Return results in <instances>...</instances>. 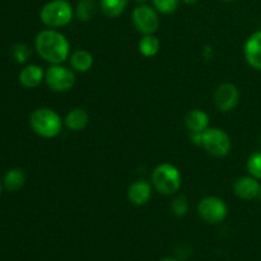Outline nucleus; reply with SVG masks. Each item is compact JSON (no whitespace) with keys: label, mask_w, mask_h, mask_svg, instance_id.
Masks as SVG:
<instances>
[{"label":"nucleus","mask_w":261,"mask_h":261,"mask_svg":"<svg viewBox=\"0 0 261 261\" xmlns=\"http://www.w3.org/2000/svg\"><path fill=\"white\" fill-rule=\"evenodd\" d=\"M135 2H138V3H145V2H148V0H135Z\"/></svg>","instance_id":"27"},{"label":"nucleus","mask_w":261,"mask_h":261,"mask_svg":"<svg viewBox=\"0 0 261 261\" xmlns=\"http://www.w3.org/2000/svg\"><path fill=\"white\" fill-rule=\"evenodd\" d=\"M160 261H177V260L172 259V257H167V259H162V260H160Z\"/></svg>","instance_id":"26"},{"label":"nucleus","mask_w":261,"mask_h":261,"mask_svg":"<svg viewBox=\"0 0 261 261\" xmlns=\"http://www.w3.org/2000/svg\"><path fill=\"white\" fill-rule=\"evenodd\" d=\"M222 2H227V3H229V2H234V0H222Z\"/></svg>","instance_id":"28"},{"label":"nucleus","mask_w":261,"mask_h":261,"mask_svg":"<svg viewBox=\"0 0 261 261\" xmlns=\"http://www.w3.org/2000/svg\"><path fill=\"white\" fill-rule=\"evenodd\" d=\"M233 191L240 199L244 200H252L261 194V186L257 178L252 176H244L237 178L233 184Z\"/></svg>","instance_id":"10"},{"label":"nucleus","mask_w":261,"mask_h":261,"mask_svg":"<svg viewBox=\"0 0 261 261\" xmlns=\"http://www.w3.org/2000/svg\"><path fill=\"white\" fill-rule=\"evenodd\" d=\"M97 10L96 0H81L75 8V17L82 22H88L93 18Z\"/></svg>","instance_id":"20"},{"label":"nucleus","mask_w":261,"mask_h":261,"mask_svg":"<svg viewBox=\"0 0 261 261\" xmlns=\"http://www.w3.org/2000/svg\"><path fill=\"white\" fill-rule=\"evenodd\" d=\"M184 3H186V4H195V3H198L199 0H182Z\"/></svg>","instance_id":"25"},{"label":"nucleus","mask_w":261,"mask_h":261,"mask_svg":"<svg viewBox=\"0 0 261 261\" xmlns=\"http://www.w3.org/2000/svg\"><path fill=\"white\" fill-rule=\"evenodd\" d=\"M181 173L171 163L157 166L152 173V184L158 193L163 195H172L181 188Z\"/></svg>","instance_id":"5"},{"label":"nucleus","mask_w":261,"mask_h":261,"mask_svg":"<svg viewBox=\"0 0 261 261\" xmlns=\"http://www.w3.org/2000/svg\"><path fill=\"white\" fill-rule=\"evenodd\" d=\"M244 54L250 66L261 70V31L252 33L247 38L244 47Z\"/></svg>","instance_id":"11"},{"label":"nucleus","mask_w":261,"mask_h":261,"mask_svg":"<svg viewBox=\"0 0 261 261\" xmlns=\"http://www.w3.org/2000/svg\"><path fill=\"white\" fill-rule=\"evenodd\" d=\"M160 46V40L155 36L144 35V37H142V40L139 41L138 47H139V51L142 55H144L145 58H152V56L158 54Z\"/></svg>","instance_id":"19"},{"label":"nucleus","mask_w":261,"mask_h":261,"mask_svg":"<svg viewBox=\"0 0 261 261\" xmlns=\"http://www.w3.org/2000/svg\"><path fill=\"white\" fill-rule=\"evenodd\" d=\"M71 68L79 73H86L93 65V56L86 50H76L70 56Z\"/></svg>","instance_id":"16"},{"label":"nucleus","mask_w":261,"mask_h":261,"mask_svg":"<svg viewBox=\"0 0 261 261\" xmlns=\"http://www.w3.org/2000/svg\"><path fill=\"white\" fill-rule=\"evenodd\" d=\"M45 82L54 92H68L75 83V75L70 69L56 64L46 70Z\"/></svg>","instance_id":"6"},{"label":"nucleus","mask_w":261,"mask_h":261,"mask_svg":"<svg viewBox=\"0 0 261 261\" xmlns=\"http://www.w3.org/2000/svg\"><path fill=\"white\" fill-rule=\"evenodd\" d=\"M0 193H2V181H0Z\"/></svg>","instance_id":"29"},{"label":"nucleus","mask_w":261,"mask_h":261,"mask_svg":"<svg viewBox=\"0 0 261 261\" xmlns=\"http://www.w3.org/2000/svg\"><path fill=\"white\" fill-rule=\"evenodd\" d=\"M171 211L175 216L177 217H184L189 212V203L188 199L185 196L180 195L177 198L173 199L172 204H171Z\"/></svg>","instance_id":"23"},{"label":"nucleus","mask_w":261,"mask_h":261,"mask_svg":"<svg viewBox=\"0 0 261 261\" xmlns=\"http://www.w3.org/2000/svg\"><path fill=\"white\" fill-rule=\"evenodd\" d=\"M30 55L31 50L28 48L27 45H24V43H18V45H15L14 47H13V56H14V59L18 63H25V61L30 59Z\"/></svg>","instance_id":"24"},{"label":"nucleus","mask_w":261,"mask_h":261,"mask_svg":"<svg viewBox=\"0 0 261 261\" xmlns=\"http://www.w3.org/2000/svg\"><path fill=\"white\" fill-rule=\"evenodd\" d=\"M191 140L201 145L206 153L217 158L226 157L231 150V139L228 134L218 127H211L201 133H191Z\"/></svg>","instance_id":"2"},{"label":"nucleus","mask_w":261,"mask_h":261,"mask_svg":"<svg viewBox=\"0 0 261 261\" xmlns=\"http://www.w3.org/2000/svg\"><path fill=\"white\" fill-rule=\"evenodd\" d=\"M227 205L222 199L217 196H206L201 199L198 205L199 217L204 222L211 224L221 223L227 217Z\"/></svg>","instance_id":"7"},{"label":"nucleus","mask_w":261,"mask_h":261,"mask_svg":"<svg viewBox=\"0 0 261 261\" xmlns=\"http://www.w3.org/2000/svg\"><path fill=\"white\" fill-rule=\"evenodd\" d=\"M133 23L138 32L143 35H153L160 27L157 12L149 5H139L133 10Z\"/></svg>","instance_id":"8"},{"label":"nucleus","mask_w":261,"mask_h":261,"mask_svg":"<svg viewBox=\"0 0 261 261\" xmlns=\"http://www.w3.org/2000/svg\"><path fill=\"white\" fill-rule=\"evenodd\" d=\"M240 101V92L232 83H223L214 92V103L217 109L228 112L237 106Z\"/></svg>","instance_id":"9"},{"label":"nucleus","mask_w":261,"mask_h":261,"mask_svg":"<svg viewBox=\"0 0 261 261\" xmlns=\"http://www.w3.org/2000/svg\"><path fill=\"white\" fill-rule=\"evenodd\" d=\"M260 144H261V138H260Z\"/></svg>","instance_id":"30"},{"label":"nucleus","mask_w":261,"mask_h":261,"mask_svg":"<svg viewBox=\"0 0 261 261\" xmlns=\"http://www.w3.org/2000/svg\"><path fill=\"white\" fill-rule=\"evenodd\" d=\"M73 14V7L68 0H51L42 7L40 18L47 27L58 28L70 23Z\"/></svg>","instance_id":"4"},{"label":"nucleus","mask_w":261,"mask_h":261,"mask_svg":"<svg viewBox=\"0 0 261 261\" xmlns=\"http://www.w3.org/2000/svg\"><path fill=\"white\" fill-rule=\"evenodd\" d=\"M152 196V185L148 181L138 180L127 189V199L134 205H144Z\"/></svg>","instance_id":"12"},{"label":"nucleus","mask_w":261,"mask_h":261,"mask_svg":"<svg viewBox=\"0 0 261 261\" xmlns=\"http://www.w3.org/2000/svg\"><path fill=\"white\" fill-rule=\"evenodd\" d=\"M153 7L162 14H171L176 12L180 5V0H152Z\"/></svg>","instance_id":"21"},{"label":"nucleus","mask_w":261,"mask_h":261,"mask_svg":"<svg viewBox=\"0 0 261 261\" xmlns=\"http://www.w3.org/2000/svg\"><path fill=\"white\" fill-rule=\"evenodd\" d=\"M129 0H99L101 10L109 18H116L126 9Z\"/></svg>","instance_id":"17"},{"label":"nucleus","mask_w":261,"mask_h":261,"mask_svg":"<svg viewBox=\"0 0 261 261\" xmlns=\"http://www.w3.org/2000/svg\"><path fill=\"white\" fill-rule=\"evenodd\" d=\"M185 125L191 133H201L208 129L209 116L201 110H191L186 114Z\"/></svg>","instance_id":"14"},{"label":"nucleus","mask_w":261,"mask_h":261,"mask_svg":"<svg viewBox=\"0 0 261 261\" xmlns=\"http://www.w3.org/2000/svg\"><path fill=\"white\" fill-rule=\"evenodd\" d=\"M35 47L38 55L53 65L65 61L70 51V45L65 36L55 30L41 31L36 36Z\"/></svg>","instance_id":"1"},{"label":"nucleus","mask_w":261,"mask_h":261,"mask_svg":"<svg viewBox=\"0 0 261 261\" xmlns=\"http://www.w3.org/2000/svg\"><path fill=\"white\" fill-rule=\"evenodd\" d=\"M88 122L89 116L83 109H73L66 114L65 119H64V124L66 125V127L73 132H81V130L86 129Z\"/></svg>","instance_id":"15"},{"label":"nucleus","mask_w":261,"mask_h":261,"mask_svg":"<svg viewBox=\"0 0 261 261\" xmlns=\"http://www.w3.org/2000/svg\"><path fill=\"white\" fill-rule=\"evenodd\" d=\"M43 79H45V73L42 68L35 64L24 66L19 73V82L25 88H36L42 83Z\"/></svg>","instance_id":"13"},{"label":"nucleus","mask_w":261,"mask_h":261,"mask_svg":"<svg viewBox=\"0 0 261 261\" xmlns=\"http://www.w3.org/2000/svg\"><path fill=\"white\" fill-rule=\"evenodd\" d=\"M25 182V175L19 168H12L4 177V186L8 191H18Z\"/></svg>","instance_id":"18"},{"label":"nucleus","mask_w":261,"mask_h":261,"mask_svg":"<svg viewBox=\"0 0 261 261\" xmlns=\"http://www.w3.org/2000/svg\"><path fill=\"white\" fill-rule=\"evenodd\" d=\"M30 125L33 132L42 138H55L60 134L63 120L54 110L41 107L35 110L30 116Z\"/></svg>","instance_id":"3"},{"label":"nucleus","mask_w":261,"mask_h":261,"mask_svg":"<svg viewBox=\"0 0 261 261\" xmlns=\"http://www.w3.org/2000/svg\"><path fill=\"white\" fill-rule=\"evenodd\" d=\"M247 171L252 177L261 180V152L250 155L247 160Z\"/></svg>","instance_id":"22"}]
</instances>
